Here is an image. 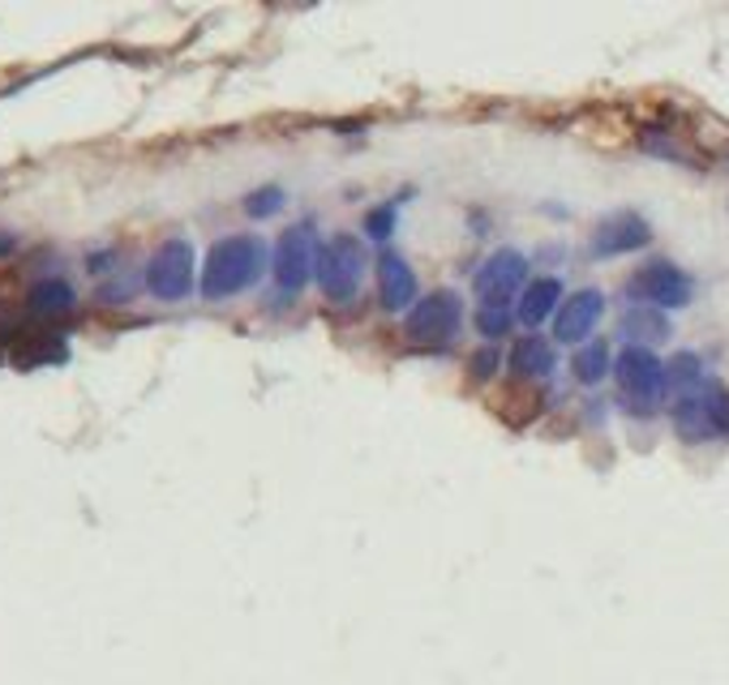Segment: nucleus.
I'll return each mask as SVG.
<instances>
[{
	"instance_id": "nucleus-21",
	"label": "nucleus",
	"mask_w": 729,
	"mask_h": 685,
	"mask_svg": "<svg viewBox=\"0 0 729 685\" xmlns=\"http://www.w3.org/2000/svg\"><path fill=\"white\" fill-rule=\"evenodd\" d=\"M284 210V189L279 185H263L245 197V215L249 219H266V215H279Z\"/></svg>"
},
{
	"instance_id": "nucleus-19",
	"label": "nucleus",
	"mask_w": 729,
	"mask_h": 685,
	"mask_svg": "<svg viewBox=\"0 0 729 685\" xmlns=\"http://www.w3.org/2000/svg\"><path fill=\"white\" fill-rule=\"evenodd\" d=\"M396 224H399V197H387V201H378V206L364 215V236L382 245V240L396 236Z\"/></svg>"
},
{
	"instance_id": "nucleus-14",
	"label": "nucleus",
	"mask_w": 729,
	"mask_h": 685,
	"mask_svg": "<svg viewBox=\"0 0 729 685\" xmlns=\"http://www.w3.org/2000/svg\"><path fill=\"white\" fill-rule=\"evenodd\" d=\"M27 309L34 318H43V322H57V318H69L78 309V292L69 288L65 279H39L31 295H27Z\"/></svg>"
},
{
	"instance_id": "nucleus-7",
	"label": "nucleus",
	"mask_w": 729,
	"mask_h": 685,
	"mask_svg": "<svg viewBox=\"0 0 729 685\" xmlns=\"http://www.w3.org/2000/svg\"><path fill=\"white\" fill-rule=\"evenodd\" d=\"M691 279L674 266V261H648V266H639L635 274H630L627 283V295L630 300H639V304H648V309H687L691 304Z\"/></svg>"
},
{
	"instance_id": "nucleus-6",
	"label": "nucleus",
	"mask_w": 729,
	"mask_h": 685,
	"mask_svg": "<svg viewBox=\"0 0 729 685\" xmlns=\"http://www.w3.org/2000/svg\"><path fill=\"white\" fill-rule=\"evenodd\" d=\"M464 322V300L455 292H430L421 295L408 313H403V330L417 343H451Z\"/></svg>"
},
{
	"instance_id": "nucleus-12",
	"label": "nucleus",
	"mask_w": 729,
	"mask_h": 685,
	"mask_svg": "<svg viewBox=\"0 0 729 685\" xmlns=\"http://www.w3.org/2000/svg\"><path fill=\"white\" fill-rule=\"evenodd\" d=\"M511 373L515 377H528V382H545V377H554V369H558V356H554V343H545L541 334H524L515 347H511Z\"/></svg>"
},
{
	"instance_id": "nucleus-17",
	"label": "nucleus",
	"mask_w": 729,
	"mask_h": 685,
	"mask_svg": "<svg viewBox=\"0 0 729 685\" xmlns=\"http://www.w3.org/2000/svg\"><path fill=\"white\" fill-rule=\"evenodd\" d=\"M696 403H699L704 433H708V437H729V391L704 382V386L696 391Z\"/></svg>"
},
{
	"instance_id": "nucleus-15",
	"label": "nucleus",
	"mask_w": 729,
	"mask_h": 685,
	"mask_svg": "<svg viewBox=\"0 0 729 685\" xmlns=\"http://www.w3.org/2000/svg\"><path fill=\"white\" fill-rule=\"evenodd\" d=\"M571 373L579 386H600L609 377V343L593 339V343H579V352L571 360Z\"/></svg>"
},
{
	"instance_id": "nucleus-8",
	"label": "nucleus",
	"mask_w": 729,
	"mask_h": 685,
	"mask_svg": "<svg viewBox=\"0 0 729 685\" xmlns=\"http://www.w3.org/2000/svg\"><path fill=\"white\" fill-rule=\"evenodd\" d=\"M528 283V258L520 249H497L476 270L472 288L481 295V304H511V295Z\"/></svg>"
},
{
	"instance_id": "nucleus-10",
	"label": "nucleus",
	"mask_w": 729,
	"mask_h": 685,
	"mask_svg": "<svg viewBox=\"0 0 729 685\" xmlns=\"http://www.w3.org/2000/svg\"><path fill=\"white\" fill-rule=\"evenodd\" d=\"M600 313H605V295L597 288H584V292H575L571 300L558 304V313H554V339L558 343H584L593 330H597Z\"/></svg>"
},
{
	"instance_id": "nucleus-4",
	"label": "nucleus",
	"mask_w": 729,
	"mask_h": 685,
	"mask_svg": "<svg viewBox=\"0 0 729 685\" xmlns=\"http://www.w3.org/2000/svg\"><path fill=\"white\" fill-rule=\"evenodd\" d=\"M314 270H318V236L309 224L288 228L275 240V253H270V279L279 283L284 295H297L314 283Z\"/></svg>"
},
{
	"instance_id": "nucleus-22",
	"label": "nucleus",
	"mask_w": 729,
	"mask_h": 685,
	"mask_svg": "<svg viewBox=\"0 0 729 685\" xmlns=\"http://www.w3.org/2000/svg\"><path fill=\"white\" fill-rule=\"evenodd\" d=\"M494 369H497V352H494V347H481V352L472 356V377H476V382L494 377Z\"/></svg>"
},
{
	"instance_id": "nucleus-2",
	"label": "nucleus",
	"mask_w": 729,
	"mask_h": 685,
	"mask_svg": "<svg viewBox=\"0 0 729 685\" xmlns=\"http://www.w3.org/2000/svg\"><path fill=\"white\" fill-rule=\"evenodd\" d=\"M364 274H369V253H364V240L339 231L327 245H318V270H314V283L322 288V295L331 304H352L361 292Z\"/></svg>"
},
{
	"instance_id": "nucleus-16",
	"label": "nucleus",
	"mask_w": 729,
	"mask_h": 685,
	"mask_svg": "<svg viewBox=\"0 0 729 685\" xmlns=\"http://www.w3.org/2000/svg\"><path fill=\"white\" fill-rule=\"evenodd\" d=\"M623 330H627V339H635L630 347H644V343H661V339H669L665 313L661 309H648V304H635L627 318H623Z\"/></svg>"
},
{
	"instance_id": "nucleus-20",
	"label": "nucleus",
	"mask_w": 729,
	"mask_h": 685,
	"mask_svg": "<svg viewBox=\"0 0 729 685\" xmlns=\"http://www.w3.org/2000/svg\"><path fill=\"white\" fill-rule=\"evenodd\" d=\"M515 322V309L511 304H476V330L485 339H502Z\"/></svg>"
},
{
	"instance_id": "nucleus-1",
	"label": "nucleus",
	"mask_w": 729,
	"mask_h": 685,
	"mask_svg": "<svg viewBox=\"0 0 729 685\" xmlns=\"http://www.w3.org/2000/svg\"><path fill=\"white\" fill-rule=\"evenodd\" d=\"M266 270H270V249L263 236H249V231L219 236L202 258L198 292L206 300H233V295L249 292Z\"/></svg>"
},
{
	"instance_id": "nucleus-23",
	"label": "nucleus",
	"mask_w": 729,
	"mask_h": 685,
	"mask_svg": "<svg viewBox=\"0 0 729 685\" xmlns=\"http://www.w3.org/2000/svg\"><path fill=\"white\" fill-rule=\"evenodd\" d=\"M13 249H18V236H13V231H0V258L13 253Z\"/></svg>"
},
{
	"instance_id": "nucleus-3",
	"label": "nucleus",
	"mask_w": 729,
	"mask_h": 685,
	"mask_svg": "<svg viewBox=\"0 0 729 685\" xmlns=\"http://www.w3.org/2000/svg\"><path fill=\"white\" fill-rule=\"evenodd\" d=\"M142 279H146V292L155 295V300H185V295L198 288V253H194V245L189 240H164L151 261H146V270H142Z\"/></svg>"
},
{
	"instance_id": "nucleus-9",
	"label": "nucleus",
	"mask_w": 729,
	"mask_h": 685,
	"mask_svg": "<svg viewBox=\"0 0 729 685\" xmlns=\"http://www.w3.org/2000/svg\"><path fill=\"white\" fill-rule=\"evenodd\" d=\"M648 240H653V228H648L644 215L614 210L593 231V258H623V253H635V249H648Z\"/></svg>"
},
{
	"instance_id": "nucleus-11",
	"label": "nucleus",
	"mask_w": 729,
	"mask_h": 685,
	"mask_svg": "<svg viewBox=\"0 0 729 685\" xmlns=\"http://www.w3.org/2000/svg\"><path fill=\"white\" fill-rule=\"evenodd\" d=\"M378 295H382V309H391V313H408L417 300H421V292H417V274H412V266H408V258H399V253H382L378 258Z\"/></svg>"
},
{
	"instance_id": "nucleus-13",
	"label": "nucleus",
	"mask_w": 729,
	"mask_h": 685,
	"mask_svg": "<svg viewBox=\"0 0 729 685\" xmlns=\"http://www.w3.org/2000/svg\"><path fill=\"white\" fill-rule=\"evenodd\" d=\"M558 304H563V283H558V279H532L528 288L520 292L515 318H520L524 326H541L545 318L558 313Z\"/></svg>"
},
{
	"instance_id": "nucleus-18",
	"label": "nucleus",
	"mask_w": 729,
	"mask_h": 685,
	"mask_svg": "<svg viewBox=\"0 0 729 685\" xmlns=\"http://www.w3.org/2000/svg\"><path fill=\"white\" fill-rule=\"evenodd\" d=\"M669 386H678L682 394H691L704 386V364H699L696 352H682V356H674L665 364V391Z\"/></svg>"
},
{
	"instance_id": "nucleus-5",
	"label": "nucleus",
	"mask_w": 729,
	"mask_h": 685,
	"mask_svg": "<svg viewBox=\"0 0 729 685\" xmlns=\"http://www.w3.org/2000/svg\"><path fill=\"white\" fill-rule=\"evenodd\" d=\"M614 377H618V391L623 398L630 403V412H639V416H648L657 403H661L665 394V364L648 347H627L623 356L614 360V369H609Z\"/></svg>"
}]
</instances>
